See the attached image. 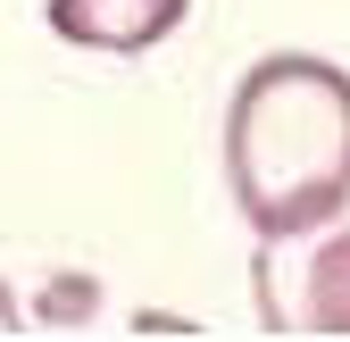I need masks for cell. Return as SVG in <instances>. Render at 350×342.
I'll use <instances>...</instances> for the list:
<instances>
[{"label":"cell","instance_id":"cell-1","mask_svg":"<svg viewBox=\"0 0 350 342\" xmlns=\"http://www.w3.org/2000/svg\"><path fill=\"white\" fill-rule=\"evenodd\" d=\"M226 184L250 234L292 242L350 209V75L309 51L258 59L226 101Z\"/></svg>","mask_w":350,"mask_h":342},{"label":"cell","instance_id":"cell-4","mask_svg":"<svg viewBox=\"0 0 350 342\" xmlns=\"http://www.w3.org/2000/svg\"><path fill=\"white\" fill-rule=\"evenodd\" d=\"M83 309H92V284L83 276H67L59 292H42V317H83Z\"/></svg>","mask_w":350,"mask_h":342},{"label":"cell","instance_id":"cell-5","mask_svg":"<svg viewBox=\"0 0 350 342\" xmlns=\"http://www.w3.org/2000/svg\"><path fill=\"white\" fill-rule=\"evenodd\" d=\"M0 334H17V292L0 284Z\"/></svg>","mask_w":350,"mask_h":342},{"label":"cell","instance_id":"cell-3","mask_svg":"<svg viewBox=\"0 0 350 342\" xmlns=\"http://www.w3.org/2000/svg\"><path fill=\"white\" fill-rule=\"evenodd\" d=\"M300 326L309 334H350V234H334L309 276H300Z\"/></svg>","mask_w":350,"mask_h":342},{"label":"cell","instance_id":"cell-2","mask_svg":"<svg viewBox=\"0 0 350 342\" xmlns=\"http://www.w3.org/2000/svg\"><path fill=\"white\" fill-rule=\"evenodd\" d=\"M192 0H51V34L75 51H150L184 25Z\"/></svg>","mask_w":350,"mask_h":342}]
</instances>
